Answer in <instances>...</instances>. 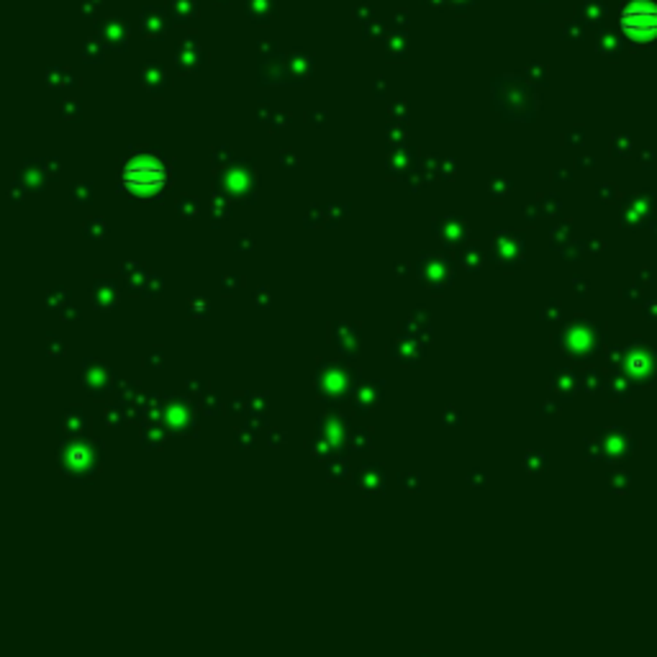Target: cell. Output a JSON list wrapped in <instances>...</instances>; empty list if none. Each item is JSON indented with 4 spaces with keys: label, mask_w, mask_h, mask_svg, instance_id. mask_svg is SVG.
<instances>
[{
    "label": "cell",
    "mask_w": 657,
    "mask_h": 657,
    "mask_svg": "<svg viewBox=\"0 0 657 657\" xmlns=\"http://www.w3.org/2000/svg\"><path fill=\"white\" fill-rule=\"evenodd\" d=\"M622 26L632 36H640V34L652 36L657 31V8L655 5H629L622 14Z\"/></svg>",
    "instance_id": "obj_2"
},
{
    "label": "cell",
    "mask_w": 657,
    "mask_h": 657,
    "mask_svg": "<svg viewBox=\"0 0 657 657\" xmlns=\"http://www.w3.org/2000/svg\"><path fill=\"white\" fill-rule=\"evenodd\" d=\"M164 182H167V170L157 160H136L123 170V185L126 191L136 195L157 193Z\"/></svg>",
    "instance_id": "obj_1"
}]
</instances>
